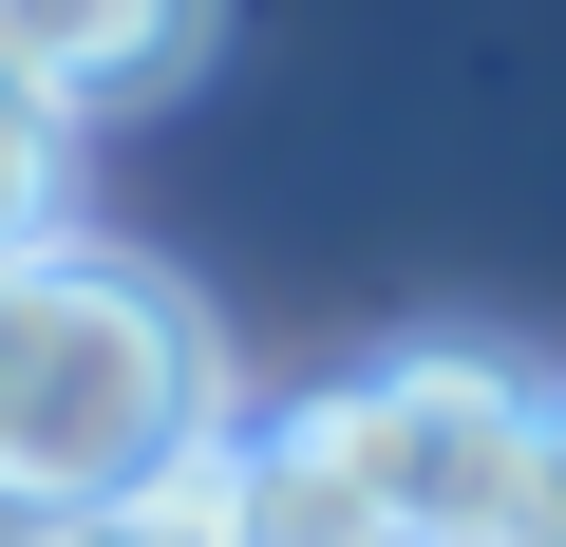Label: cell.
<instances>
[{
    "label": "cell",
    "mask_w": 566,
    "mask_h": 547,
    "mask_svg": "<svg viewBox=\"0 0 566 547\" xmlns=\"http://www.w3.org/2000/svg\"><path fill=\"white\" fill-rule=\"evenodd\" d=\"M57 189H76V114L0 95V264H39V245H57Z\"/></svg>",
    "instance_id": "5b68a950"
},
{
    "label": "cell",
    "mask_w": 566,
    "mask_h": 547,
    "mask_svg": "<svg viewBox=\"0 0 566 547\" xmlns=\"http://www.w3.org/2000/svg\"><path fill=\"white\" fill-rule=\"evenodd\" d=\"M227 0H0V95H39V114H133L208 57Z\"/></svg>",
    "instance_id": "3957f363"
},
{
    "label": "cell",
    "mask_w": 566,
    "mask_h": 547,
    "mask_svg": "<svg viewBox=\"0 0 566 547\" xmlns=\"http://www.w3.org/2000/svg\"><path fill=\"white\" fill-rule=\"evenodd\" d=\"M189 453H227L208 303L114 245L0 264V528H95V509L170 491Z\"/></svg>",
    "instance_id": "6da1fadb"
},
{
    "label": "cell",
    "mask_w": 566,
    "mask_h": 547,
    "mask_svg": "<svg viewBox=\"0 0 566 547\" xmlns=\"http://www.w3.org/2000/svg\"><path fill=\"white\" fill-rule=\"evenodd\" d=\"M528 397L547 378H510L472 340H416V359L340 378L322 415H340V453H359V491H378L397 547H510L528 528Z\"/></svg>",
    "instance_id": "7a4b0ae2"
},
{
    "label": "cell",
    "mask_w": 566,
    "mask_h": 547,
    "mask_svg": "<svg viewBox=\"0 0 566 547\" xmlns=\"http://www.w3.org/2000/svg\"><path fill=\"white\" fill-rule=\"evenodd\" d=\"M227 547H397L322 397H303V415H245V434H227Z\"/></svg>",
    "instance_id": "277c9868"
},
{
    "label": "cell",
    "mask_w": 566,
    "mask_h": 547,
    "mask_svg": "<svg viewBox=\"0 0 566 547\" xmlns=\"http://www.w3.org/2000/svg\"><path fill=\"white\" fill-rule=\"evenodd\" d=\"M510 547H566V378L528 397V528H510Z\"/></svg>",
    "instance_id": "52a82bcc"
},
{
    "label": "cell",
    "mask_w": 566,
    "mask_h": 547,
    "mask_svg": "<svg viewBox=\"0 0 566 547\" xmlns=\"http://www.w3.org/2000/svg\"><path fill=\"white\" fill-rule=\"evenodd\" d=\"M39 547H227V453H189L170 491H133V509H95V528H39Z\"/></svg>",
    "instance_id": "8992f818"
}]
</instances>
